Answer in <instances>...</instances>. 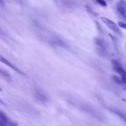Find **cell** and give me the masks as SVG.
Wrapping results in <instances>:
<instances>
[{
  "label": "cell",
  "instance_id": "cell-5",
  "mask_svg": "<svg viewBox=\"0 0 126 126\" xmlns=\"http://www.w3.org/2000/svg\"><path fill=\"white\" fill-rule=\"evenodd\" d=\"M0 61L9 66L17 73L22 75L24 74L11 62L2 56L0 55Z\"/></svg>",
  "mask_w": 126,
  "mask_h": 126
},
{
  "label": "cell",
  "instance_id": "cell-13",
  "mask_svg": "<svg viewBox=\"0 0 126 126\" xmlns=\"http://www.w3.org/2000/svg\"><path fill=\"white\" fill-rule=\"evenodd\" d=\"M120 27L123 29H126V23L124 22L119 21L118 23Z\"/></svg>",
  "mask_w": 126,
  "mask_h": 126
},
{
  "label": "cell",
  "instance_id": "cell-10",
  "mask_svg": "<svg viewBox=\"0 0 126 126\" xmlns=\"http://www.w3.org/2000/svg\"><path fill=\"white\" fill-rule=\"evenodd\" d=\"M96 1L102 6L105 7L107 5V3L104 0H96Z\"/></svg>",
  "mask_w": 126,
  "mask_h": 126
},
{
  "label": "cell",
  "instance_id": "cell-2",
  "mask_svg": "<svg viewBox=\"0 0 126 126\" xmlns=\"http://www.w3.org/2000/svg\"><path fill=\"white\" fill-rule=\"evenodd\" d=\"M102 21L109 28L113 30L117 34L121 35V33L117 25L113 21L105 17L101 18Z\"/></svg>",
  "mask_w": 126,
  "mask_h": 126
},
{
  "label": "cell",
  "instance_id": "cell-1",
  "mask_svg": "<svg viewBox=\"0 0 126 126\" xmlns=\"http://www.w3.org/2000/svg\"><path fill=\"white\" fill-rule=\"evenodd\" d=\"M94 41L98 52L101 54H104L107 48L106 42L102 39L98 37L95 38Z\"/></svg>",
  "mask_w": 126,
  "mask_h": 126
},
{
  "label": "cell",
  "instance_id": "cell-9",
  "mask_svg": "<svg viewBox=\"0 0 126 126\" xmlns=\"http://www.w3.org/2000/svg\"><path fill=\"white\" fill-rule=\"evenodd\" d=\"M85 7L87 11L92 15L95 16H97L99 15L97 13L93 11L90 6L88 4H86Z\"/></svg>",
  "mask_w": 126,
  "mask_h": 126
},
{
  "label": "cell",
  "instance_id": "cell-15",
  "mask_svg": "<svg viewBox=\"0 0 126 126\" xmlns=\"http://www.w3.org/2000/svg\"><path fill=\"white\" fill-rule=\"evenodd\" d=\"M109 35L110 36V37L111 38L114 44V45L116 46V44H115V40L114 39V37L110 33H109Z\"/></svg>",
  "mask_w": 126,
  "mask_h": 126
},
{
  "label": "cell",
  "instance_id": "cell-20",
  "mask_svg": "<svg viewBox=\"0 0 126 126\" xmlns=\"http://www.w3.org/2000/svg\"><path fill=\"white\" fill-rule=\"evenodd\" d=\"M2 33L1 30L0 29V34H1Z\"/></svg>",
  "mask_w": 126,
  "mask_h": 126
},
{
  "label": "cell",
  "instance_id": "cell-8",
  "mask_svg": "<svg viewBox=\"0 0 126 126\" xmlns=\"http://www.w3.org/2000/svg\"><path fill=\"white\" fill-rule=\"evenodd\" d=\"M36 98L42 102L46 101L47 99L46 97L43 94L38 92H37L35 94Z\"/></svg>",
  "mask_w": 126,
  "mask_h": 126
},
{
  "label": "cell",
  "instance_id": "cell-17",
  "mask_svg": "<svg viewBox=\"0 0 126 126\" xmlns=\"http://www.w3.org/2000/svg\"><path fill=\"white\" fill-rule=\"evenodd\" d=\"M0 103L2 105H5V104L4 102L2 101V100L0 98Z\"/></svg>",
  "mask_w": 126,
  "mask_h": 126
},
{
  "label": "cell",
  "instance_id": "cell-19",
  "mask_svg": "<svg viewBox=\"0 0 126 126\" xmlns=\"http://www.w3.org/2000/svg\"><path fill=\"white\" fill-rule=\"evenodd\" d=\"M110 2H111L113 0H107Z\"/></svg>",
  "mask_w": 126,
  "mask_h": 126
},
{
  "label": "cell",
  "instance_id": "cell-12",
  "mask_svg": "<svg viewBox=\"0 0 126 126\" xmlns=\"http://www.w3.org/2000/svg\"><path fill=\"white\" fill-rule=\"evenodd\" d=\"M95 23L98 30L99 32H102V29L100 23L96 21H95Z\"/></svg>",
  "mask_w": 126,
  "mask_h": 126
},
{
  "label": "cell",
  "instance_id": "cell-14",
  "mask_svg": "<svg viewBox=\"0 0 126 126\" xmlns=\"http://www.w3.org/2000/svg\"><path fill=\"white\" fill-rule=\"evenodd\" d=\"M113 79L118 84L120 83L121 81L118 77L115 76H113Z\"/></svg>",
  "mask_w": 126,
  "mask_h": 126
},
{
  "label": "cell",
  "instance_id": "cell-7",
  "mask_svg": "<svg viewBox=\"0 0 126 126\" xmlns=\"http://www.w3.org/2000/svg\"><path fill=\"white\" fill-rule=\"evenodd\" d=\"M0 75L7 80H10L11 79L10 75L9 73L6 71L0 68Z\"/></svg>",
  "mask_w": 126,
  "mask_h": 126
},
{
  "label": "cell",
  "instance_id": "cell-21",
  "mask_svg": "<svg viewBox=\"0 0 126 126\" xmlns=\"http://www.w3.org/2000/svg\"><path fill=\"white\" fill-rule=\"evenodd\" d=\"M2 91V89L0 87V91Z\"/></svg>",
  "mask_w": 126,
  "mask_h": 126
},
{
  "label": "cell",
  "instance_id": "cell-11",
  "mask_svg": "<svg viewBox=\"0 0 126 126\" xmlns=\"http://www.w3.org/2000/svg\"><path fill=\"white\" fill-rule=\"evenodd\" d=\"M111 63L113 67L116 66H121L120 63L116 59H112L111 60Z\"/></svg>",
  "mask_w": 126,
  "mask_h": 126
},
{
  "label": "cell",
  "instance_id": "cell-18",
  "mask_svg": "<svg viewBox=\"0 0 126 126\" xmlns=\"http://www.w3.org/2000/svg\"><path fill=\"white\" fill-rule=\"evenodd\" d=\"M0 126H3V125L0 121Z\"/></svg>",
  "mask_w": 126,
  "mask_h": 126
},
{
  "label": "cell",
  "instance_id": "cell-16",
  "mask_svg": "<svg viewBox=\"0 0 126 126\" xmlns=\"http://www.w3.org/2000/svg\"><path fill=\"white\" fill-rule=\"evenodd\" d=\"M5 3L3 0H0V6L3 7L4 6Z\"/></svg>",
  "mask_w": 126,
  "mask_h": 126
},
{
  "label": "cell",
  "instance_id": "cell-6",
  "mask_svg": "<svg viewBox=\"0 0 126 126\" xmlns=\"http://www.w3.org/2000/svg\"><path fill=\"white\" fill-rule=\"evenodd\" d=\"M113 69L121 76L123 82L125 84L126 82V73L125 71L122 67L121 66H114Z\"/></svg>",
  "mask_w": 126,
  "mask_h": 126
},
{
  "label": "cell",
  "instance_id": "cell-4",
  "mask_svg": "<svg viewBox=\"0 0 126 126\" xmlns=\"http://www.w3.org/2000/svg\"><path fill=\"white\" fill-rule=\"evenodd\" d=\"M0 121L3 126H17V124L9 119L6 115L0 110Z\"/></svg>",
  "mask_w": 126,
  "mask_h": 126
},
{
  "label": "cell",
  "instance_id": "cell-3",
  "mask_svg": "<svg viewBox=\"0 0 126 126\" xmlns=\"http://www.w3.org/2000/svg\"><path fill=\"white\" fill-rule=\"evenodd\" d=\"M116 9L118 13L124 19H126V2L124 0H120L118 2Z\"/></svg>",
  "mask_w": 126,
  "mask_h": 126
}]
</instances>
